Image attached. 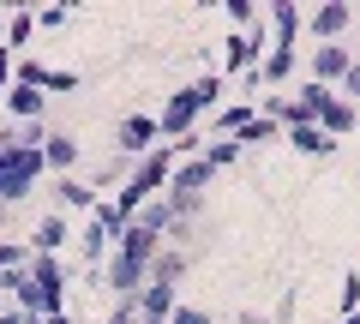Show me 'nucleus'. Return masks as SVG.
<instances>
[{
  "label": "nucleus",
  "mask_w": 360,
  "mask_h": 324,
  "mask_svg": "<svg viewBox=\"0 0 360 324\" xmlns=\"http://www.w3.org/2000/svg\"><path fill=\"white\" fill-rule=\"evenodd\" d=\"M156 252H162V234H150L144 222H127L120 240H115V252L103 259V288H108L115 300H132L144 283H150Z\"/></svg>",
  "instance_id": "obj_1"
},
{
  "label": "nucleus",
  "mask_w": 360,
  "mask_h": 324,
  "mask_svg": "<svg viewBox=\"0 0 360 324\" xmlns=\"http://www.w3.org/2000/svg\"><path fill=\"white\" fill-rule=\"evenodd\" d=\"M217 96H222V78L217 72H198L193 84H180L174 96L162 103V115H156V127H162V138L174 144V138H186V132H198V120L205 115H217Z\"/></svg>",
  "instance_id": "obj_2"
},
{
  "label": "nucleus",
  "mask_w": 360,
  "mask_h": 324,
  "mask_svg": "<svg viewBox=\"0 0 360 324\" xmlns=\"http://www.w3.org/2000/svg\"><path fill=\"white\" fill-rule=\"evenodd\" d=\"M25 276H30V288L18 294V312H42V318H54L60 300H66V264L49 259V252H30Z\"/></svg>",
  "instance_id": "obj_3"
},
{
  "label": "nucleus",
  "mask_w": 360,
  "mask_h": 324,
  "mask_svg": "<svg viewBox=\"0 0 360 324\" xmlns=\"http://www.w3.org/2000/svg\"><path fill=\"white\" fill-rule=\"evenodd\" d=\"M49 174V162H42V150H0V205L13 210L18 198L37 193V181Z\"/></svg>",
  "instance_id": "obj_4"
},
{
  "label": "nucleus",
  "mask_w": 360,
  "mask_h": 324,
  "mask_svg": "<svg viewBox=\"0 0 360 324\" xmlns=\"http://www.w3.org/2000/svg\"><path fill=\"white\" fill-rule=\"evenodd\" d=\"M156 144H162V127H156V115H144V108H132V115H120V127H115V150L120 156H150Z\"/></svg>",
  "instance_id": "obj_5"
},
{
  "label": "nucleus",
  "mask_w": 360,
  "mask_h": 324,
  "mask_svg": "<svg viewBox=\"0 0 360 324\" xmlns=\"http://www.w3.org/2000/svg\"><path fill=\"white\" fill-rule=\"evenodd\" d=\"M264 48H270V30H264V25H252V30H234V37L222 42V66H229V72H258Z\"/></svg>",
  "instance_id": "obj_6"
},
{
  "label": "nucleus",
  "mask_w": 360,
  "mask_h": 324,
  "mask_svg": "<svg viewBox=\"0 0 360 324\" xmlns=\"http://www.w3.org/2000/svg\"><path fill=\"white\" fill-rule=\"evenodd\" d=\"M13 84H30V91H42V96H49V91H78V72H60V66H42V60H18L13 66Z\"/></svg>",
  "instance_id": "obj_7"
},
{
  "label": "nucleus",
  "mask_w": 360,
  "mask_h": 324,
  "mask_svg": "<svg viewBox=\"0 0 360 324\" xmlns=\"http://www.w3.org/2000/svg\"><path fill=\"white\" fill-rule=\"evenodd\" d=\"M132 306H139L144 324H168V312L180 306V283H144L139 294H132Z\"/></svg>",
  "instance_id": "obj_8"
},
{
  "label": "nucleus",
  "mask_w": 360,
  "mask_h": 324,
  "mask_svg": "<svg viewBox=\"0 0 360 324\" xmlns=\"http://www.w3.org/2000/svg\"><path fill=\"white\" fill-rule=\"evenodd\" d=\"M348 66H354V54L342 48V42H319V48H312V84H342L348 78Z\"/></svg>",
  "instance_id": "obj_9"
},
{
  "label": "nucleus",
  "mask_w": 360,
  "mask_h": 324,
  "mask_svg": "<svg viewBox=\"0 0 360 324\" xmlns=\"http://www.w3.org/2000/svg\"><path fill=\"white\" fill-rule=\"evenodd\" d=\"M300 25H307V13H300L295 0H270V42H276V48H295Z\"/></svg>",
  "instance_id": "obj_10"
},
{
  "label": "nucleus",
  "mask_w": 360,
  "mask_h": 324,
  "mask_svg": "<svg viewBox=\"0 0 360 324\" xmlns=\"http://www.w3.org/2000/svg\"><path fill=\"white\" fill-rule=\"evenodd\" d=\"M42 162H49L54 181L72 174V169H78V138H72V132H49V138H42Z\"/></svg>",
  "instance_id": "obj_11"
},
{
  "label": "nucleus",
  "mask_w": 360,
  "mask_h": 324,
  "mask_svg": "<svg viewBox=\"0 0 360 324\" xmlns=\"http://www.w3.org/2000/svg\"><path fill=\"white\" fill-rule=\"evenodd\" d=\"M348 18H354V13H348L342 0H324L319 13L307 18V30H312V37H319V42H342V30H348Z\"/></svg>",
  "instance_id": "obj_12"
},
{
  "label": "nucleus",
  "mask_w": 360,
  "mask_h": 324,
  "mask_svg": "<svg viewBox=\"0 0 360 324\" xmlns=\"http://www.w3.org/2000/svg\"><path fill=\"white\" fill-rule=\"evenodd\" d=\"M295 66H300V54H295V48H276V42H270L252 78H258V84H288V78H295Z\"/></svg>",
  "instance_id": "obj_13"
},
{
  "label": "nucleus",
  "mask_w": 360,
  "mask_h": 324,
  "mask_svg": "<svg viewBox=\"0 0 360 324\" xmlns=\"http://www.w3.org/2000/svg\"><path fill=\"white\" fill-rule=\"evenodd\" d=\"M25 247H30V252H49V259H54V252L66 247V210H49V216H42L37 228H30V240H25Z\"/></svg>",
  "instance_id": "obj_14"
},
{
  "label": "nucleus",
  "mask_w": 360,
  "mask_h": 324,
  "mask_svg": "<svg viewBox=\"0 0 360 324\" xmlns=\"http://www.w3.org/2000/svg\"><path fill=\"white\" fill-rule=\"evenodd\" d=\"M54 210H96V186L78 181V174H60L54 181Z\"/></svg>",
  "instance_id": "obj_15"
},
{
  "label": "nucleus",
  "mask_w": 360,
  "mask_h": 324,
  "mask_svg": "<svg viewBox=\"0 0 360 324\" xmlns=\"http://www.w3.org/2000/svg\"><path fill=\"white\" fill-rule=\"evenodd\" d=\"M0 103H6V115H13V120H49V115H42V108H49V96L30 91V84H13Z\"/></svg>",
  "instance_id": "obj_16"
},
{
  "label": "nucleus",
  "mask_w": 360,
  "mask_h": 324,
  "mask_svg": "<svg viewBox=\"0 0 360 324\" xmlns=\"http://www.w3.org/2000/svg\"><path fill=\"white\" fill-rule=\"evenodd\" d=\"M283 138L295 144L300 156H330V150H336V138H330V132H324V127H312V120H300V127H288Z\"/></svg>",
  "instance_id": "obj_17"
},
{
  "label": "nucleus",
  "mask_w": 360,
  "mask_h": 324,
  "mask_svg": "<svg viewBox=\"0 0 360 324\" xmlns=\"http://www.w3.org/2000/svg\"><path fill=\"white\" fill-rule=\"evenodd\" d=\"M276 132H283V127H276V120H264V115H252V120H246L240 132H234V144H240V150H246V144H270V138H276Z\"/></svg>",
  "instance_id": "obj_18"
},
{
  "label": "nucleus",
  "mask_w": 360,
  "mask_h": 324,
  "mask_svg": "<svg viewBox=\"0 0 360 324\" xmlns=\"http://www.w3.org/2000/svg\"><path fill=\"white\" fill-rule=\"evenodd\" d=\"M246 120H252V103H222L217 108V132H222V138H234Z\"/></svg>",
  "instance_id": "obj_19"
},
{
  "label": "nucleus",
  "mask_w": 360,
  "mask_h": 324,
  "mask_svg": "<svg viewBox=\"0 0 360 324\" xmlns=\"http://www.w3.org/2000/svg\"><path fill=\"white\" fill-rule=\"evenodd\" d=\"M30 37H37V13H13V18H6V54L25 48Z\"/></svg>",
  "instance_id": "obj_20"
},
{
  "label": "nucleus",
  "mask_w": 360,
  "mask_h": 324,
  "mask_svg": "<svg viewBox=\"0 0 360 324\" xmlns=\"http://www.w3.org/2000/svg\"><path fill=\"white\" fill-rule=\"evenodd\" d=\"M180 271H186V252H156V264H150V283H180Z\"/></svg>",
  "instance_id": "obj_21"
},
{
  "label": "nucleus",
  "mask_w": 360,
  "mask_h": 324,
  "mask_svg": "<svg viewBox=\"0 0 360 324\" xmlns=\"http://www.w3.org/2000/svg\"><path fill=\"white\" fill-rule=\"evenodd\" d=\"M205 162H210V169H234V162H240V144H234V138H217V144H205Z\"/></svg>",
  "instance_id": "obj_22"
},
{
  "label": "nucleus",
  "mask_w": 360,
  "mask_h": 324,
  "mask_svg": "<svg viewBox=\"0 0 360 324\" xmlns=\"http://www.w3.org/2000/svg\"><path fill=\"white\" fill-rule=\"evenodd\" d=\"M336 312H342V318H354V312H360V271H348V276H342V294H336Z\"/></svg>",
  "instance_id": "obj_23"
},
{
  "label": "nucleus",
  "mask_w": 360,
  "mask_h": 324,
  "mask_svg": "<svg viewBox=\"0 0 360 324\" xmlns=\"http://www.w3.org/2000/svg\"><path fill=\"white\" fill-rule=\"evenodd\" d=\"M229 25L234 30H252L258 25V6H252V0H229Z\"/></svg>",
  "instance_id": "obj_24"
},
{
  "label": "nucleus",
  "mask_w": 360,
  "mask_h": 324,
  "mask_svg": "<svg viewBox=\"0 0 360 324\" xmlns=\"http://www.w3.org/2000/svg\"><path fill=\"white\" fill-rule=\"evenodd\" d=\"M168 324H217V318H210L205 306H186V300H180V306L168 312Z\"/></svg>",
  "instance_id": "obj_25"
},
{
  "label": "nucleus",
  "mask_w": 360,
  "mask_h": 324,
  "mask_svg": "<svg viewBox=\"0 0 360 324\" xmlns=\"http://www.w3.org/2000/svg\"><path fill=\"white\" fill-rule=\"evenodd\" d=\"M336 96H342V103H354V108H360V60L348 66V78H342V84H336Z\"/></svg>",
  "instance_id": "obj_26"
},
{
  "label": "nucleus",
  "mask_w": 360,
  "mask_h": 324,
  "mask_svg": "<svg viewBox=\"0 0 360 324\" xmlns=\"http://www.w3.org/2000/svg\"><path fill=\"white\" fill-rule=\"evenodd\" d=\"M66 18H72V13H66V6H42V13H37V30H60Z\"/></svg>",
  "instance_id": "obj_27"
},
{
  "label": "nucleus",
  "mask_w": 360,
  "mask_h": 324,
  "mask_svg": "<svg viewBox=\"0 0 360 324\" xmlns=\"http://www.w3.org/2000/svg\"><path fill=\"white\" fill-rule=\"evenodd\" d=\"M6 91H13V54L0 48V96H6Z\"/></svg>",
  "instance_id": "obj_28"
},
{
  "label": "nucleus",
  "mask_w": 360,
  "mask_h": 324,
  "mask_svg": "<svg viewBox=\"0 0 360 324\" xmlns=\"http://www.w3.org/2000/svg\"><path fill=\"white\" fill-rule=\"evenodd\" d=\"M0 324H25V312H0Z\"/></svg>",
  "instance_id": "obj_29"
},
{
  "label": "nucleus",
  "mask_w": 360,
  "mask_h": 324,
  "mask_svg": "<svg viewBox=\"0 0 360 324\" xmlns=\"http://www.w3.org/2000/svg\"><path fill=\"white\" fill-rule=\"evenodd\" d=\"M336 324H360V312H354V318H336Z\"/></svg>",
  "instance_id": "obj_30"
},
{
  "label": "nucleus",
  "mask_w": 360,
  "mask_h": 324,
  "mask_svg": "<svg viewBox=\"0 0 360 324\" xmlns=\"http://www.w3.org/2000/svg\"><path fill=\"white\" fill-rule=\"evenodd\" d=\"M139 324H144V318H139Z\"/></svg>",
  "instance_id": "obj_31"
}]
</instances>
